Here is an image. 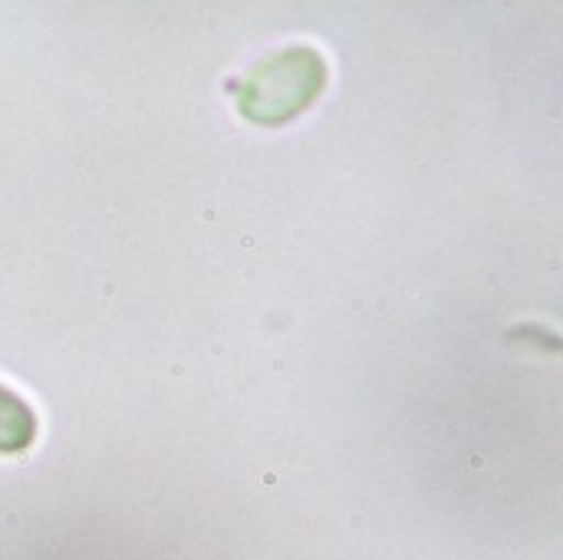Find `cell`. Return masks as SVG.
<instances>
[{
    "label": "cell",
    "mask_w": 563,
    "mask_h": 560,
    "mask_svg": "<svg viewBox=\"0 0 563 560\" xmlns=\"http://www.w3.org/2000/svg\"><path fill=\"white\" fill-rule=\"evenodd\" d=\"M33 439H36V416H33V409L16 393L0 386V455H16Z\"/></svg>",
    "instance_id": "2"
},
{
    "label": "cell",
    "mask_w": 563,
    "mask_h": 560,
    "mask_svg": "<svg viewBox=\"0 0 563 560\" xmlns=\"http://www.w3.org/2000/svg\"><path fill=\"white\" fill-rule=\"evenodd\" d=\"M323 86L327 59L313 46H287L247 73L238 92V109L257 125H280L303 112Z\"/></svg>",
    "instance_id": "1"
}]
</instances>
